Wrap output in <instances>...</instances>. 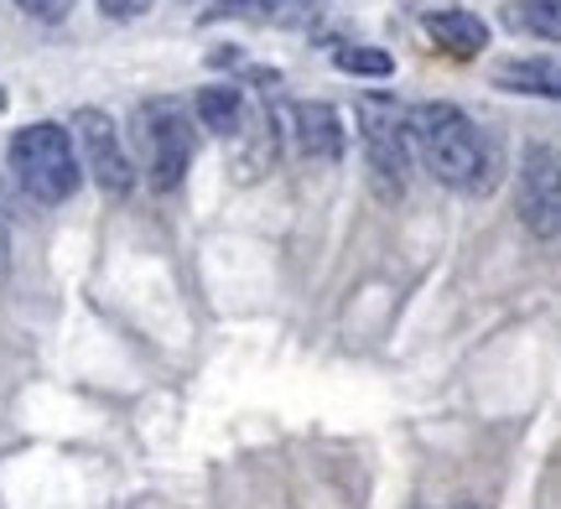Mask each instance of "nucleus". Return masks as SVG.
Segmentation results:
<instances>
[{
  "label": "nucleus",
  "instance_id": "nucleus-4",
  "mask_svg": "<svg viewBox=\"0 0 561 509\" xmlns=\"http://www.w3.org/2000/svg\"><path fill=\"white\" fill-rule=\"evenodd\" d=\"M68 136H79V166L110 198H125V193L136 187V162H130V151H125V141H121V125L110 120L100 104L73 109Z\"/></svg>",
  "mask_w": 561,
  "mask_h": 509
},
{
  "label": "nucleus",
  "instance_id": "nucleus-14",
  "mask_svg": "<svg viewBox=\"0 0 561 509\" xmlns=\"http://www.w3.org/2000/svg\"><path fill=\"white\" fill-rule=\"evenodd\" d=\"M16 5H21V16L42 21V26H58V21L68 16V11H73L79 0H16Z\"/></svg>",
  "mask_w": 561,
  "mask_h": 509
},
{
  "label": "nucleus",
  "instance_id": "nucleus-3",
  "mask_svg": "<svg viewBox=\"0 0 561 509\" xmlns=\"http://www.w3.org/2000/svg\"><path fill=\"white\" fill-rule=\"evenodd\" d=\"M136 146H140V166H146L151 187L172 193V187H182L187 166H193V151H198L193 115L178 100H146L136 109Z\"/></svg>",
  "mask_w": 561,
  "mask_h": 509
},
{
  "label": "nucleus",
  "instance_id": "nucleus-10",
  "mask_svg": "<svg viewBox=\"0 0 561 509\" xmlns=\"http://www.w3.org/2000/svg\"><path fill=\"white\" fill-rule=\"evenodd\" d=\"M193 115H198L203 130H214V136H240L244 130V94L240 89H229V83H203L198 94H193Z\"/></svg>",
  "mask_w": 561,
  "mask_h": 509
},
{
  "label": "nucleus",
  "instance_id": "nucleus-9",
  "mask_svg": "<svg viewBox=\"0 0 561 509\" xmlns=\"http://www.w3.org/2000/svg\"><path fill=\"white\" fill-rule=\"evenodd\" d=\"M318 11V0H219L203 21H261V26H297Z\"/></svg>",
  "mask_w": 561,
  "mask_h": 509
},
{
  "label": "nucleus",
  "instance_id": "nucleus-17",
  "mask_svg": "<svg viewBox=\"0 0 561 509\" xmlns=\"http://www.w3.org/2000/svg\"><path fill=\"white\" fill-rule=\"evenodd\" d=\"M458 509H479V505H458Z\"/></svg>",
  "mask_w": 561,
  "mask_h": 509
},
{
  "label": "nucleus",
  "instance_id": "nucleus-12",
  "mask_svg": "<svg viewBox=\"0 0 561 509\" xmlns=\"http://www.w3.org/2000/svg\"><path fill=\"white\" fill-rule=\"evenodd\" d=\"M510 26L525 32V37L557 42L561 37V5L557 0H515V5H510Z\"/></svg>",
  "mask_w": 561,
  "mask_h": 509
},
{
  "label": "nucleus",
  "instance_id": "nucleus-6",
  "mask_svg": "<svg viewBox=\"0 0 561 509\" xmlns=\"http://www.w3.org/2000/svg\"><path fill=\"white\" fill-rule=\"evenodd\" d=\"M515 208L530 234L557 240L561 224V162L551 141H530L520 157V177H515Z\"/></svg>",
  "mask_w": 561,
  "mask_h": 509
},
{
  "label": "nucleus",
  "instance_id": "nucleus-16",
  "mask_svg": "<svg viewBox=\"0 0 561 509\" xmlns=\"http://www.w3.org/2000/svg\"><path fill=\"white\" fill-rule=\"evenodd\" d=\"M5 255H11V234H5V224H0V270H5Z\"/></svg>",
  "mask_w": 561,
  "mask_h": 509
},
{
  "label": "nucleus",
  "instance_id": "nucleus-7",
  "mask_svg": "<svg viewBox=\"0 0 561 509\" xmlns=\"http://www.w3.org/2000/svg\"><path fill=\"white\" fill-rule=\"evenodd\" d=\"M286 130H291V141H297L301 157H312V162H339L343 146H348L343 115L328 100L291 104V109H286ZM286 130H280V136H286Z\"/></svg>",
  "mask_w": 561,
  "mask_h": 509
},
{
  "label": "nucleus",
  "instance_id": "nucleus-5",
  "mask_svg": "<svg viewBox=\"0 0 561 509\" xmlns=\"http://www.w3.org/2000/svg\"><path fill=\"white\" fill-rule=\"evenodd\" d=\"M359 120H364V162L375 172V183H380L385 193H401L405 177H411V162H416V146H411V130H405V115L385 100H375V104L364 100Z\"/></svg>",
  "mask_w": 561,
  "mask_h": 509
},
{
  "label": "nucleus",
  "instance_id": "nucleus-8",
  "mask_svg": "<svg viewBox=\"0 0 561 509\" xmlns=\"http://www.w3.org/2000/svg\"><path fill=\"white\" fill-rule=\"evenodd\" d=\"M426 37L437 42L442 53L479 58L489 47V21L473 16V11H426Z\"/></svg>",
  "mask_w": 561,
  "mask_h": 509
},
{
  "label": "nucleus",
  "instance_id": "nucleus-15",
  "mask_svg": "<svg viewBox=\"0 0 561 509\" xmlns=\"http://www.w3.org/2000/svg\"><path fill=\"white\" fill-rule=\"evenodd\" d=\"M100 11L110 21H136V16H146V11H151V0H100Z\"/></svg>",
  "mask_w": 561,
  "mask_h": 509
},
{
  "label": "nucleus",
  "instance_id": "nucleus-13",
  "mask_svg": "<svg viewBox=\"0 0 561 509\" xmlns=\"http://www.w3.org/2000/svg\"><path fill=\"white\" fill-rule=\"evenodd\" d=\"M343 73H354V79H390L396 73V58L385 53V47H364V42H343L339 53H333Z\"/></svg>",
  "mask_w": 561,
  "mask_h": 509
},
{
  "label": "nucleus",
  "instance_id": "nucleus-2",
  "mask_svg": "<svg viewBox=\"0 0 561 509\" xmlns=\"http://www.w3.org/2000/svg\"><path fill=\"white\" fill-rule=\"evenodd\" d=\"M11 172H16V183L37 204H68L83 183V166H79L68 125H58V120L21 125L16 136H11Z\"/></svg>",
  "mask_w": 561,
  "mask_h": 509
},
{
  "label": "nucleus",
  "instance_id": "nucleus-1",
  "mask_svg": "<svg viewBox=\"0 0 561 509\" xmlns=\"http://www.w3.org/2000/svg\"><path fill=\"white\" fill-rule=\"evenodd\" d=\"M405 130H411L416 157L426 162V172L442 187L468 193V198L494 193V183H500V146L483 136L468 109H458V104H447V100L416 104L405 115Z\"/></svg>",
  "mask_w": 561,
  "mask_h": 509
},
{
  "label": "nucleus",
  "instance_id": "nucleus-11",
  "mask_svg": "<svg viewBox=\"0 0 561 509\" xmlns=\"http://www.w3.org/2000/svg\"><path fill=\"white\" fill-rule=\"evenodd\" d=\"M494 83L510 94H536V100H557V58H515L494 68Z\"/></svg>",
  "mask_w": 561,
  "mask_h": 509
}]
</instances>
